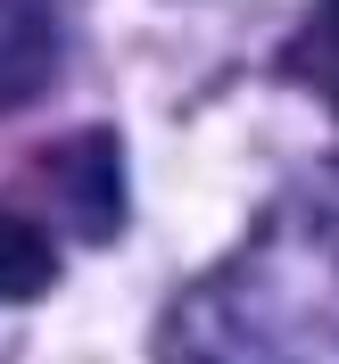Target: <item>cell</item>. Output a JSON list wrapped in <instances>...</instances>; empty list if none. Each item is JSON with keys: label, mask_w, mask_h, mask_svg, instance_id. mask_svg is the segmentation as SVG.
<instances>
[{"label": "cell", "mask_w": 339, "mask_h": 364, "mask_svg": "<svg viewBox=\"0 0 339 364\" xmlns=\"http://www.w3.org/2000/svg\"><path fill=\"white\" fill-rule=\"evenodd\" d=\"M58 67V25L50 0H0V116L25 108Z\"/></svg>", "instance_id": "1"}, {"label": "cell", "mask_w": 339, "mask_h": 364, "mask_svg": "<svg viewBox=\"0 0 339 364\" xmlns=\"http://www.w3.org/2000/svg\"><path fill=\"white\" fill-rule=\"evenodd\" d=\"M58 282V249H50V232L17 207H0V306H25V298H42Z\"/></svg>", "instance_id": "2"}, {"label": "cell", "mask_w": 339, "mask_h": 364, "mask_svg": "<svg viewBox=\"0 0 339 364\" xmlns=\"http://www.w3.org/2000/svg\"><path fill=\"white\" fill-rule=\"evenodd\" d=\"M298 67H306V83L339 108V0H323V9H315L306 42H298Z\"/></svg>", "instance_id": "3"}]
</instances>
